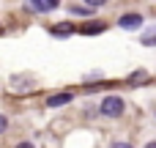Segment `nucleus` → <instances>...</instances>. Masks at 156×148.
Instances as JSON below:
<instances>
[{"label":"nucleus","mask_w":156,"mask_h":148,"mask_svg":"<svg viewBox=\"0 0 156 148\" xmlns=\"http://www.w3.org/2000/svg\"><path fill=\"white\" fill-rule=\"evenodd\" d=\"M74 96L71 93H52L49 99H47V107H63V104H69Z\"/></svg>","instance_id":"4"},{"label":"nucleus","mask_w":156,"mask_h":148,"mask_svg":"<svg viewBox=\"0 0 156 148\" xmlns=\"http://www.w3.org/2000/svg\"><path fill=\"white\" fill-rule=\"evenodd\" d=\"M104 27H107L104 22H90V25H82V27H80V33H82V36H99Z\"/></svg>","instance_id":"5"},{"label":"nucleus","mask_w":156,"mask_h":148,"mask_svg":"<svg viewBox=\"0 0 156 148\" xmlns=\"http://www.w3.org/2000/svg\"><path fill=\"white\" fill-rule=\"evenodd\" d=\"M110 148H132V143H112Z\"/></svg>","instance_id":"10"},{"label":"nucleus","mask_w":156,"mask_h":148,"mask_svg":"<svg viewBox=\"0 0 156 148\" xmlns=\"http://www.w3.org/2000/svg\"><path fill=\"white\" fill-rule=\"evenodd\" d=\"M16 148H33V146H30V143H19Z\"/></svg>","instance_id":"11"},{"label":"nucleus","mask_w":156,"mask_h":148,"mask_svg":"<svg viewBox=\"0 0 156 148\" xmlns=\"http://www.w3.org/2000/svg\"><path fill=\"white\" fill-rule=\"evenodd\" d=\"M145 148H156V143H148V146H145Z\"/></svg>","instance_id":"12"},{"label":"nucleus","mask_w":156,"mask_h":148,"mask_svg":"<svg viewBox=\"0 0 156 148\" xmlns=\"http://www.w3.org/2000/svg\"><path fill=\"white\" fill-rule=\"evenodd\" d=\"M143 44H145V47H156V27H154V30H148V33L143 36Z\"/></svg>","instance_id":"7"},{"label":"nucleus","mask_w":156,"mask_h":148,"mask_svg":"<svg viewBox=\"0 0 156 148\" xmlns=\"http://www.w3.org/2000/svg\"><path fill=\"white\" fill-rule=\"evenodd\" d=\"M27 5L38 14H47V11H55L60 8V0H27Z\"/></svg>","instance_id":"3"},{"label":"nucleus","mask_w":156,"mask_h":148,"mask_svg":"<svg viewBox=\"0 0 156 148\" xmlns=\"http://www.w3.org/2000/svg\"><path fill=\"white\" fill-rule=\"evenodd\" d=\"M85 5L88 8H101V5H107V0H85Z\"/></svg>","instance_id":"8"},{"label":"nucleus","mask_w":156,"mask_h":148,"mask_svg":"<svg viewBox=\"0 0 156 148\" xmlns=\"http://www.w3.org/2000/svg\"><path fill=\"white\" fill-rule=\"evenodd\" d=\"M118 25H121L123 30H140V27H143V16H140V14H123V16L118 19Z\"/></svg>","instance_id":"2"},{"label":"nucleus","mask_w":156,"mask_h":148,"mask_svg":"<svg viewBox=\"0 0 156 148\" xmlns=\"http://www.w3.org/2000/svg\"><path fill=\"white\" fill-rule=\"evenodd\" d=\"M99 110H101V115H107V118H121L123 110H126V102H123L121 96H107Z\"/></svg>","instance_id":"1"},{"label":"nucleus","mask_w":156,"mask_h":148,"mask_svg":"<svg viewBox=\"0 0 156 148\" xmlns=\"http://www.w3.org/2000/svg\"><path fill=\"white\" fill-rule=\"evenodd\" d=\"M71 33H74V25H69V22H66V25H55V27H52V36H71Z\"/></svg>","instance_id":"6"},{"label":"nucleus","mask_w":156,"mask_h":148,"mask_svg":"<svg viewBox=\"0 0 156 148\" xmlns=\"http://www.w3.org/2000/svg\"><path fill=\"white\" fill-rule=\"evenodd\" d=\"M5 129H8V121H5V115H0V135H3Z\"/></svg>","instance_id":"9"}]
</instances>
